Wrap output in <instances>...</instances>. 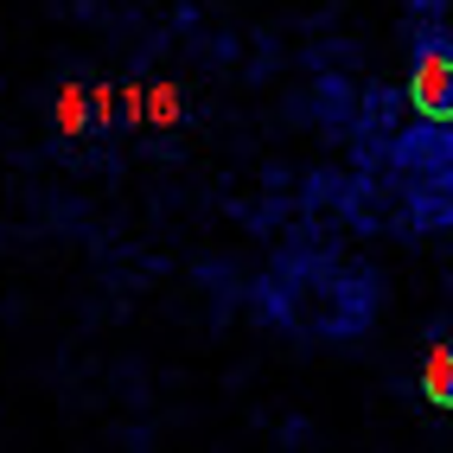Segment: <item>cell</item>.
<instances>
[{"mask_svg":"<svg viewBox=\"0 0 453 453\" xmlns=\"http://www.w3.org/2000/svg\"><path fill=\"white\" fill-rule=\"evenodd\" d=\"M421 389H428V403L453 409V345H434V351H428V371H421Z\"/></svg>","mask_w":453,"mask_h":453,"instance_id":"obj_2","label":"cell"},{"mask_svg":"<svg viewBox=\"0 0 453 453\" xmlns=\"http://www.w3.org/2000/svg\"><path fill=\"white\" fill-rule=\"evenodd\" d=\"M409 103L428 115V122H453V51H421L415 77H409Z\"/></svg>","mask_w":453,"mask_h":453,"instance_id":"obj_1","label":"cell"}]
</instances>
